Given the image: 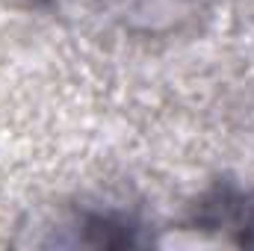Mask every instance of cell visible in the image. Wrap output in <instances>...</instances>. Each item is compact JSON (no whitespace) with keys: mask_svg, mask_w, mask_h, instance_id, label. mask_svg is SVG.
<instances>
[{"mask_svg":"<svg viewBox=\"0 0 254 251\" xmlns=\"http://www.w3.org/2000/svg\"><path fill=\"white\" fill-rule=\"evenodd\" d=\"M184 228L216 234L240 249H254V189L219 178L190 204Z\"/></svg>","mask_w":254,"mask_h":251,"instance_id":"1","label":"cell"},{"mask_svg":"<svg viewBox=\"0 0 254 251\" xmlns=\"http://www.w3.org/2000/svg\"><path fill=\"white\" fill-rule=\"evenodd\" d=\"M63 231H68V237H60L57 246H89L107 251L157 246L151 225L119 207H77Z\"/></svg>","mask_w":254,"mask_h":251,"instance_id":"2","label":"cell"}]
</instances>
